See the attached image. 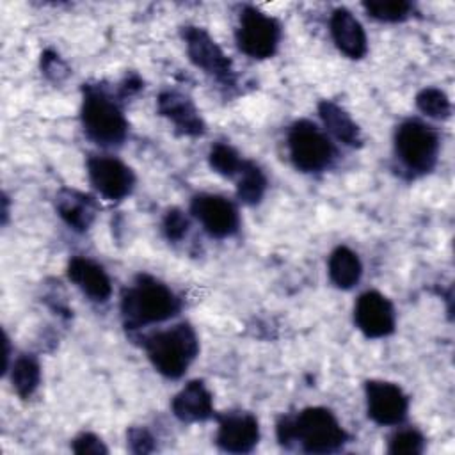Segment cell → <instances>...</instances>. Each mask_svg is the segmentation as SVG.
Here are the masks:
<instances>
[{
	"mask_svg": "<svg viewBox=\"0 0 455 455\" xmlns=\"http://www.w3.org/2000/svg\"><path fill=\"white\" fill-rule=\"evenodd\" d=\"M281 443L299 441L307 453H331L347 441V432L329 409L307 407L295 418H283L277 425Z\"/></svg>",
	"mask_w": 455,
	"mask_h": 455,
	"instance_id": "6da1fadb",
	"label": "cell"
},
{
	"mask_svg": "<svg viewBox=\"0 0 455 455\" xmlns=\"http://www.w3.org/2000/svg\"><path fill=\"white\" fill-rule=\"evenodd\" d=\"M180 309L178 297L164 283L139 275L135 284L128 288L121 300V313L126 327L137 329L148 323L164 322Z\"/></svg>",
	"mask_w": 455,
	"mask_h": 455,
	"instance_id": "7a4b0ae2",
	"label": "cell"
},
{
	"mask_svg": "<svg viewBox=\"0 0 455 455\" xmlns=\"http://www.w3.org/2000/svg\"><path fill=\"white\" fill-rule=\"evenodd\" d=\"M146 354L153 366L169 379L185 373L199 352L196 331L188 323H178L167 331L153 332L144 343Z\"/></svg>",
	"mask_w": 455,
	"mask_h": 455,
	"instance_id": "3957f363",
	"label": "cell"
},
{
	"mask_svg": "<svg viewBox=\"0 0 455 455\" xmlns=\"http://www.w3.org/2000/svg\"><path fill=\"white\" fill-rule=\"evenodd\" d=\"M82 124L85 133L101 146H117L124 140L128 124L121 108L98 87L84 89Z\"/></svg>",
	"mask_w": 455,
	"mask_h": 455,
	"instance_id": "277c9868",
	"label": "cell"
},
{
	"mask_svg": "<svg viewBox=\"0 0 455 455\" xmlns=\"http://www.w3.org/2000/svg\"><path fill=\"white\" fill-rule=\"evenodd\" d=\"M395 149L409 171L428 172L437 160L439 139L432 126L409 119L396 128Z\"/></svg>",
	"mask_w": 455,
	"mask_h": 455,
	"instance_id": "5b68a950",
	"label": "cell"
},
{
	"mask_svg": "<svg viewBox=\"0 0 455 455\" xmlns=\"http://www.w3.org/2000/svg\"><path fill=\"white\" fill-rule=\"evenodd\" d=\"M288 146L295 167L304 172L325 169L334 156V148L329 139L309 121H297L291 126Z\"/></svg>",
	"mask_w": 455,
	"mask_h": 455,
	"instance_id": "8992f818",
	"label": "cell"
},
{
	"mask_svg": "<svg viewBox=\"0 0 455 455\" xmlns=\"http://www.w3.org/2000/svg\"><path fill=\"white\" fill-rule=\"evenodd\" d=\"M279 23L256 7H245L240 14L236 41L243 53L254 59L274 55L279 43Z\"/></svg>",
	"mask_w": 455,
	"mask_h": 455,
	"instance_id": "52a82bcc",
	"label": "cell"
},
{
	"mask_svg": "<svg viewBox=\"0 0 455 455\" xmlns=\"http://www.w3.org/2000/svg\"><path fill=\"white\" fill-rule=\"evenodd\" d=\"M87 172L92 187L110 201L126 197L135 183L132 169L112 156H91Z\"/></svg>",
	"mask_w": 455,
	"mask_h": 455,
	"instance_id": "ba28073f",
	"label": "cell"
},
{
	"mask_svg": "<svg viewBox=\"0 0 455 455\" xmlns=\"http://www.w3.org/2000/svg\"><path fill=\"white\" fill-rule=\"evenodd\" d=\"M183 39L187 43V53L197 68L204 69L217 80L231 82V62L206 30L199 27H187L183 30Z\"/></svg>",
	"mask_w": 455,
	"mask_h": 455,
	"instance_id": "9c48e42d",
	"label": "cell"
},
{
	"mask_svg": "<svg viewBox=\"0 0 455 455\" xmlns=\"http://www.w3.org/2000/svg\"><path fill=\"white\" fill-rule=\"evenodd\" d=\"M190 212L212 236L224 238L238 229V212L235 204L220 196H196L190 203Z\"/></svg>",
	"mask_w": 455,
	"mask_h": 455,
	"instance_id": "30bf717a",
	"label": "cell"
},
{
	"mask_svg": "<svg viewBox=\"0 0 455 455\" xmlns=\"http://www.w3.org/2000/svg\"><path fill=\"white\" fill-rule=\"evenodd\" d=\"M368 416L379 425H396L407 414V396L403 391L386 380H368L364 386Z\"/></svg>",
	"mask_w": 455,
	"mask_h": 455,
	"instance_id": "8fae6325",
	"label": "cell"
},
{
	"mask_svg": "<svg viewBox=\"0 0 455 455\" xmlns=\"http://www.w3.org/2000/svg\"><path fill=\"white\" fill-rule=\"evenodd\" d=\"M354 318L368 338H382L395 331V311L391 302L379 291H364L355 304Z\"/></svg>",
	"mask_w": 455,
	"mask_h": 455,
	"instance_id": "7c38bea8",
	"label": "cell"
},
{
	"mask_svg": "<svg viewBox=\"0 0 455 455\" xmlns=\"http://www.w3.org/2000/svg\"><path fill=\"white\" fill-rule=\"evenodd\" d=\"M259 439L258 421L249 412H229L219 418L217 444L229 453H249Z\"/></svg>",
	"mask_w": 455,
	"mask_h": 455,
	"instance_id": "4fadbf2b",
	"label": "cell"
},
{
	"mask_svg": "<svg viewBox=\"0 0 455 455\" xmlns=\"http://www.w3.org/2000/svg\"><path fill=\"white\" fill-rule=\"evenodd\" d=\"M158 112L174 123L176 130L183 135H201L204 132V123L190 101L188 96L178 91H164L158 96Z\"/></svg>",
	"mask_w": 455,
	"mask_h": 455,
	"instance_id": "5bb4252c",
	"label": "cell"
},
{
	"mask_svg": "<svg viewBox=\"0 0 455 455\" xmlns=\"http://www.w3.org/2000/svg\"><path fill=\"white\" fill-rule=\"evenodd\" d=\"M68 275L92 300L103 302L110 297V279L103 267L94 263L92 259L82 256L73 258L68 265Z\"/></svg>",
	"mask_w": 455,
	"mask_h": 455,
	"instance_id": "9a60e30c",
	"label": "cell"
},
{
	"mask_svg": "<svg viewBox=\"0 0 455 455\" xmlns=\"http://www.w3.org/2000/svg\"><path fill=\"white\" fill-rule=\"evenodd\" d=\"M331 34L336 46L350 59H361L366 53V34L355 16L347 9H336L331 16Z\"/></svg>",
	"mask_w": 455,
	"mask_h": 455,
	"instance_id": "2e32d148",
	"label": "cell"
},
{
	"mask_svg": "<svg viewBox=\"0 0 455 455\" xmlns=\"http://www.w3.org/2000/svg\"><path fill=\"white\" fill-rule=\"evenodd\" d=\"M172 412L181 421H203L212 416V395L201 380L188 382L172 400Z\"/></svg>",
	"mask_w": 455,
	"mask_h": 455,
	"instance_id": "e0dca14e",
	"label": "cell"
},
{
	"mask_svg": "<svg viewBox=\"0 0 455 455\" xmlns=\"http://www.w3.org/2000/svg\"><path fill=\"white\" fill-rule=\"evenodd\" d=\"M55 204L62 220L76 231H85L94 220V215H96L94 201L78 190L62 188L57 194Z\"/></svg>",
	"mask_w": 455,
	"mask_h": 455,
	"instance_id": "ac0fdd59",
	"label": "cell"
},
{
	"mask_svg": "<svg viewBox=\"0 0 455 455\" xmlns=\"http://www.w3.org/2000/svg\"><path fill=\"white\" fill-rule=\"evenodd\" d=\"M318 114L325 124V128L343 144L347 146H359L361 144V132L352 117L336 103L332 101H320Z\"/></svg>",
	"mask_w": 455,
	"mask_h": 455,
	"instance_id": "d6986e66",
	"label": "cell"
},
{
	"mask_svg": "<svg viewBox=\"0 0 455 455\" xmlns=\"http://www.w3.org/2000/svg\"><path fill=\"white\" fill-rule=\"evenodd\" d=\"M363 274L361 261L354 251L348 247H336L329 258V277L331 281L341 288L348 290L359 283Z\"/></svg>",
	"mask_w": 455,
	"mask_h": 455,
	"instance_id": "ffe728a7",
	"label": "cell"
},
{
	"mask_svg": "<svg viewBox=\"0 0 455 455\" xmlns=\"http://www.w3.org/2000/svg\"><path fill=\"white\" fill-rule=\"evenodd\" d=\"M267 188V178L261 169L252 162H243L240 169V180L236 185V196L245 204H256L261 201Z\"/></svg>",
	"mask_w": 455,
	"mask_h": 455,
	"instance_id": "44dd1931",
	"label": "cell"
},
{
	"mask_svg": "<svg viewBox=\"0 0 455 455\" xmlns=\"http://www.w3.org/2000/svg\"><path fill=\"white\" fill-rule=\"evenodd\" d=\"M12 386L21 398H28L41 379L39 363L32 355H20L12 364Z\"/></svg>",
	"mask_w": 455,
	"mask_h": 455,
	"instance_id": "7402d4cb",
	"label": "cell"
},
{
	"mask_svg": "<svg viewBox=\"0 0 455 455\" xmlns=\"http://www.w3.org/2000/svg\"><path fill=\"white\" fill-rule=\"evenodd\" d=\"M416 107L434 119H446L451 114V105L444 91L435 87H427L418 92Z\"/></svg>",
	"mask_w": 455,
	"mask_h": 455,
	"instance_id": "603a6c76",
	"label": "cell"
},
{
	"mask_svg": "<svg viewBox=\"0 0 455 455\" xmlns=\"http://www.w3.org/2000/svg\"><path fill=\"white\" fill-rule=\"evenodd\" d=\"M363 7L371 18L380 21H402L412 11L411 2H405V0H384V2L375 0V2H364Z\"/></svg>",
	"mask_w": 455,
	"mask_h": 455,
	"instance_id": "cb8c5ba5",
	"label": "cell"
},
{
	"mask_svg": "<svg viewBox=\"0 0 455 455\" xmlns=\"http://www.w3.org/2000/svg\"><path fill=\"white\" fill-rule=\"evenodd\" d=\"M243 160H240L238 153L228 146V144H215L210 151V165L215 172L222 174V176H233L236 172H240Z\"/></svg>",
	"mask_w": 455,
	"mask_h": 455,
	"instance_id": "d4e9b609",
	"label": "cell"
},
{
	"mask_svg": "<svg viewBox=\"0 0 455 455\" xmlns=\"http://www.w3.org/2000/svg\"><path fill=\"white\" fill-rule=\"evenodd\" d=\"M423 444H425L423 435L418 430L407 428V430L396 432L389 439L387 451L393 455H418L423 451Z\"/></svg>",
	"mask_w": 455,
	"mask_h": 455,
	"instance_id": "484cf974",
	"label": "cell"
},
{
	"mask_svg": "<svg viewBox=\"0 0 455 455\" xmlns=\"http://www.w3.org/2000/svg\"><path fill=\"white\" fill-rule=\"evenodd\" d=\"M188 229V220L181 210L172 208L164 217V231L169 240H180Z\"/></svg>",
	"mask_w": 455,
	"mask_h": 455,
	"instance_id": "4316f807",
	"label": "cell"
},
{
	"mask_svg": "<svg viewBox=\"0 0 455 455\" xmlns=\"http://www.w3.org/2000/svg\"><path fill=\"white\" fill-rule=\"evenodd\" d=\"M73 451L80 453V455H101L107 453V446L101 443L100 437H96L94 434H82L73 441Z\"/></svg>",
	"mask_w": 455,
	"mask_h": 455,
	"instance_id": "83f0119b",
	"label": "cell"
},
{
	"mask_svg": "<svg viewBox=\"0 0 455 455\" xmlns=\"http://www.w3.org/2000/svg\"><path fill=\"white\" fill-rule=\"evenodd\" d=\"M43 59H41V68H43V71H44V75L46 76H50L52 80H62L66 75H68V68H66V64L59 59V55L57 53H53V52H44L43 55H41Z\"/></svg>",
	"mask_w": 455,
	"mask_h": 455,
	"instance_id": "f1b7e54d",
	"label": "cell"
},
{
	"mask_svg": "<svg viewBox=\"0 0 455 455\" xmlns=\"http://www.w3.org/2000/svg\"><path fill=\"white\" fill-rule=\"evenodd\" d=\"M128 443L135 453H149L155 448L153 437L146 428H132L128 432Z\"/></svg>",
	"mask_w": 455,
	"mask_h": 455,
	"instance_id": "f546056e",
	"label": "cell"
}]
</instances>
